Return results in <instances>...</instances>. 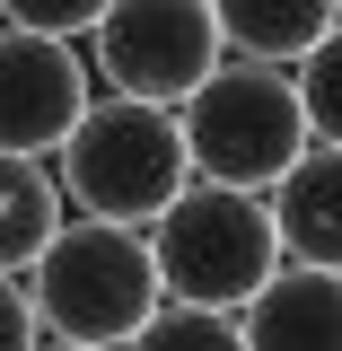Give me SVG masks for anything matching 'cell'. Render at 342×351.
Listing matches in <instances>:
<instances>
[{
  "label": "cell",
  "mask_w": 342,
  "mask_h": 351,
  "mask_svg": "<svg viewBox=\"0 0 342 351\" xmlns=\"http://www.w3.org/2000/svg\"><path fill=\"white\" fill-rule=\"evenodd\" d=\"M88 80H106V97H141V106H184L219 62V27L202 0H114L88 27Z\"/></svg>",
  "instance_id": "obj_5"
},
{
  "label": "cell",
  "mask_w": 342,
  "mask_h": 351,
  "mask_svg": "<svg viewBox=\"0 0 342 351\" xmlns=\"http://www.w3.org/2000/svg\"><path fill=\"white\" fill-rule=\"evenodd\" d=\"M123 351H246V334H237V316H219V307H175L167 299Z\"/></svg>",
  "instance_id": "obj_12"
},
{
  "label": "cell",
  "mask_w": 342,
  "mask_h": 351,
  "mask_svg": "<svg viewBox=\"0 0 342 351\" xmlns=\"http://www.w3.org/2000/svg\"><path fill=\"white\" fill-rule=\"evenodd\" d=\"M62 237V184L44 158H0V281H27V263Z\"/></svg>",
  "instance_id": "obj_10"
},
{
  "label": "cell",
  "mask_w": 342,
  "mask_h": 351,
  "mask_svg": "<svg viewBox=\"0 0 342 351\" xmlns=\"http://www.w3.org/2000/svg\"><path fill=\"white\" fill-rule=\"evenodd\" d=\"M202 9L228 62H272V71H290L316 36L342 27V0H202Z\"/></svg>",
  "instance_id": "obj_9"
},
{
  "label": "cell",
  "mask_w": 342,
  "mask_h": 351,
  "mask_svg": "<svg viewBox=\"0 0 342 351\" xmlns=\"http://www.w3.org/2000/svg\"><path fill=\"white\" fill-rule=\"evenodd\" d=\"M27 307H36L44 343H71V351H123L167 299H158V272H149L141 228L62 219V237L27 263Z\"/></svg>",
  "instance_id": "obj_2"
},
{
  "label": "cell",
  "mask_w": 342,
  "mask_h": 351,
  "mask_svg": "<svg viewBox=\"0 0 342 351\" xmlns=\"http://www.w3.org/2000/svg\"><path fill=\"white\" fill-rule=\"evenodd\" d=\"M175 123H184L193 184H228V193H272L281 167L307 149L299 88L272 62H219L211 80L175 106Z\"/></svg>",
  "instance_id": "obj_4"
},
{
  "label": "cell",
  "mask_w": 342,
  "mask_h": 351,
  "mask_svg": "<svg viewBox=\"0 0 342 351\" xmlns=\"http://www.w3.org/2000/svg\"><path fill=\"white\" fill-rule=\"evenodd\" d=\"M36 351H71V343H36Z\"/></svg>",
  "instance_id": "obj_15"
},
{
  "label": "cell",
  "mask_w": 342,
  "mask_h": 351,
  "mask_svg": "<svg viewBox=\"0 0 342 351\" xmlns=\"http://www.w3.org/2000/svg\"><path fill=\"white\" fill-rule=\"evenodd\" d=\"M88 97H97V80H88L80 44L0 27V158H53L88 114Z\"/></svg>",
  "instance_id": "obj_6"
},
{
  "label": "cell",
  "mask_w": 342,
  "mask_h": 351,
  "mask_svg": "<svg viewBox=\"0 0 342 351\" xmlns=\"http://www.w3.org/2000/svg\"><path fill=\"white\" fill-rule=\"evenodd\" d=\"M106 9H114V0H0V27H18V36H53V44H80Z\"/></svg>",
  "instance_id": "obj_13"
},
{
  "label": "cell",
  "mask_w": 342,
  "mask_h": 351,
  "mask_svg": "<svg viewBox=\"0 0 342 351\" xmlns=\"http://www.w3.org/2000/svg\"><path fill=\"white\" fill-rule=\"evenodd\" d=\"M36 343H44V325L27 307V281H0V351H36Z\"/></svg>",
  "instance_id": "obj_14"
},
{
  "label": "cell",
  "mask_w": 342,
  "mask_h": 351,
  "mask_svg": "<svg viewBox=\"0 0 342 351\" xmlns=\"http://www.w3.org/2000/svg\"><path fill=\"white\" fill-rule=\"evenodd\" d=\"M290 88H299L307 141H316V149H342V27L316 36L299 62H290Z\"/></svg>",
  "instance_id": "obj_11"
},
{
  "label": "cell",
  "mask_w": 342,
  "mask_h": 351,
  "mask_svg": "<svg viewBox=\"0 0 342 351\" xmlns=\"http://www.w3.org/2000/svg\"><path fill=\"white\" fill-rule=\"evenodd\" d=\"M237 334H246V351H342V272L281 263L237 307Z\"/></svg>",
  "instance_id": "obj_8"
},
{
  "label": "cell",
  "mask_w": 342,
  "mask_h": 351,
  "mask_svg": "<svg viewBox=\"0 0 342 351\" xmlns=\"http://www.w3.org/2000/svg\"><path fill=\"white\" fill-rule=\"evenodd\" d=\"M141 246H149V272H158V299L219 307V316H237L281 272L263 193H228V184H184L167 211L141 228Z\"/></svg>",
  "instance_id": "obj_3"
},
{
  "label": "cell",
  "mask_w": 342,
  "mask_h": 351,
  "mask_svg": "<svg viewBox=\"0 0 342 351\" xmlns=\"http://www.w3.org/2000/svg\"><path fill=\"white\" fill-rule=\"evenodd\" d=\"M263 219H272L281 263L342 272V149H316L307 141L299 158L281 167V184L263 193Z\"/></svg>",
  "instance_id": "obj_7"
},
{
  "label": "cell",
  "mask_w": 342,
  "mask_h": 351,
  "mask_svg": "<svg viewBox=\"0 0 342 351\" xmlns=\"http://www.w3.org/2000/svg\"><path fill=\"white\" fill-rule=\"evenodd\" d=\"M44 167L62 184V211L106 219V228H149L193 184L184 123L167 106H141V97H88V114L71 123V141Z\"/></svg>",
  "instance_id": "obj_1"
}]
</instances>
